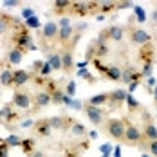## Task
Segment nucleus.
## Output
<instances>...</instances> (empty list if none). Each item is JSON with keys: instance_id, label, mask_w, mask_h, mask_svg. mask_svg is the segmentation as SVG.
Instances as JSON below:
<instances>
[{"instance_id": "37998d69", "label": "nucleus", "mask_w": 157, "mask_h": 157, "mask_svg": "<svg viewBox=\"0 0 157 157\" xmlns=\"http://www.w3.org/2000/svg\"><path fill=\"white\" fill-rule=\"evenodd\" d=\"M33 126H34V121L33 119H25V121L20 123V128H33Z\"/></svg>"}, {"instance_id": "a211bd4d", "label": "nucleus", "mask_w": 157, "mask_h": 157, "mask_svg": "<svg viewBox=\"0 0 157 157\" xmlns=\"http://www.w3.org/2000/svg\"><path fill=\"white\" fill-rule=\"evenodd\" d=\"M69 132H71V136H74V137H83L85 134H87V128H85V125H81V123H78L76 119L71 123V126H69Z\"/></svg>"}, {"instance_id": "09e8293b", "label": "nucleus", "mask_w": 157, "mask_h": 157, "mask_svg": "<svg viewBox=\"0 0 157 157\" xmlns=\"http://www.w3.org/2000/svg\"><path fill=\"white\" fill-rule=\"evenodd\" d=\"M76 65H78V67H79V71H81V69H87V65H89V62H87V60H83V62H78Z\"/></svg>"}, {"instance_id": "dca6fc26", "label": "nucleus", "mask_w": 157, "mask_h": 157, "mask_svg": "<svg viewBox=\"0 0 157 157\" xmlns=\"http://www.w3.org/2000/svg\"><path fill=\"white\" fill-rule=\"evenodd\" d=\"M139 78H141V72H136V69H134V67L125 69V71H123V74H121V81L126 83V85H130L132 81H139Z\"/></svg>"}, {"instance_id": "f704fd0d", "label": "nucleus", "mask_w": 157, "mask_h": 157, "mask_svg": "<svg viewBox=\"0 0 157 157\" xmlns=\"http://www.w3.org/2000/svg\"><path fill=\"white\" fill-rule=\"evenodd\" d=\"M9 146L6 141H0V157H9Z\"/></svg>"}, {"instance_id": "13d9d810", "label": "nucleus", "mask_w": 157, "mask_h": 157, "mask_svg": "<svg viewBox=\"0 0 157 157\" xmlns=\"http://www.w3.org/2000/svg\"><path fill=\"white\" fill-rule=\"evenodd\" d=\"M155 116H157V110H155Z\"/></svg>"}, {"instance_id": "79ce46f5", "label": "nucleus", "mask_w": 157, "mask_h": 157, "mask_svg": "<svg viewBox=\"0 0 157 157\" xmlns=\"http://www.w3.org/2000/svg\"><path fill=\"white\" fill-rule=\"evenodd\" d=\"M134 6H136L134 2H119V4H116L117 9H126V7H134Z\"/></svg>"}, {"instance_id": "72a5a7b5", "label": "nucleus", "mask_w": 157, "mask_h": 157, "mask_svg": "<svg viewBox=\"0 0 157 157\" xmlns=\"http://www.w3.org/2000/svg\"><path fill=\"white\" fill-rule=\"evenodd\" d=\"M78 76H81V78H85L89 83H96V79H94V76L87 71V69H81V71H78Z\"/></svg>"}, {"instance_id": "864d4df0", "label": "nucleus", "mask_w": 157, "mask_h": 157, "mask_svg": "<svg viewBox=\"0 0 157 157\" xmlns=\"http://www.w3.org/2000/svg\"><path fill=\"white\" fill-rule=\"evenodd\" d=\"M96 20H98V22H103V20H105V15H98L96 16Z\"/></svg>"}, {"instance_id": "ddd939ff", "label": "nucleus", "mask_w": 157, "mask_h": 157, "mask_svg": "<svg viewBox=\"0 0 157 157\" xmlns=\"http://www.w3.org/2000/svg\"><path fill=\"white\" fill-rule=\"evenodd\" d=\"M143 132V137L146 141H157V126L152 123V121H144V128L141 130Z\"/></svg>"}, {"instance_id": "ea45409f", "label": "nucleus", "mask_w": 157, "mask_h": 157, "mask_svg": "<svg viewBox=\"0 0 157 157\" xmlns=\"http://www.w3.org/2000/svg\"><path fill=\"white\" fill-rule=\"evenodd\" d=\"M22 16H24V18L27 20V18H31V16H34V11H33L31 7H24V9H22Z\"/></svg>"}, {"instance_id": "20e7f679", "label": "nucleus", "mask_w": 157, "mask_h": 157, "mask_svg": "<svg viewBox=\"0 0 157 157\" xmlns=\"http://www.w3.org/2000/svg\"><path fill=\"white\" fill-rule=\"evenodd\" d=\"M11 103L15 105L18 110H27L31 109V103H33V98L25 90H22V89H16L15 92H13V99H11Z\"/></svg>"}, {"instance_id": "412c9836", "label": "nucleus", "mask_w": 157, "mask_h": 157, "mask_svg": "<svg viewBox=\"0 0 157 157\" xmlns=\"http://www.w3.org/2000/svg\"><path fill=\"white\" fill-rule=\"evenodd\" d=\"M47 63L51 65V69L52 71H62V54H58V52H52V54H49L47 58Z\"/></svg>"}, {"instance_id": "9b49d317", "label": "nucleus", "mask_w": 157, "mask_h": 157, "mask_svg": "<svg viewBox=\"0 0 157 157\" xmlns=\"http://www.w3.org/2000/svg\"><path fill=\"white\" fill-rule=\"evenodd\" d=\"M6 60H7L9 65H20L22 60H24V51L18 47H11L6 54Z\"/></svg>"}, {"instance_id": "a18cd8bd", "label": "nucleus", "mask_w": 157, "mask_h": 157, "mask_svg": "<svg viewBox=\"0 0 157 157\" xmlns=\"http://www.w3.org/2000/svg\"><path fill=\"white\" fill-rule=\"evenodd\" d=\"M137 87H139V81H132V83L128 85V94H132V92H134Z\"/></svg>"}, {"instance_id": "7ed1b4c3", "label": "nucleus", "mask_w": 157, "mask_h": 157, "mask_svg": "<svg viewBox=\"0 0 157 157\" xmlns=\"http://www.w3.org/2000/svg\"><path fill=\"white\" fill-rule=\"evenodd\" d=\"M83 112L87 114V117H89V121L92 123V125H103L105 123V110L101 109V107H94V105H89V103H85V109Z\"/></svg>"}, {"instance_id": "7c9ffc66", "label": "nucleus", "mask_w": 157, "mask_h": 157, "mask_svg": "<svg viewBox=\"0 0 157 157\" xmlns=\"http://www.w3.org/2000/svg\"><path fill=\"white\" fill-rule=\"evenodd\" d=\"M99 152H101V157H110V154L114 152V146L110 143H105V144L99 146Z\"/></svg>"}, {"instance_id": "5fc2aeb1", "label": "nucleus", "mask_w": 157, "mask_h": 157, "mask_svg": "<svg viewBox=\"0 0 157 157\" xmlns=\"http://www.w3.org/2000/svg\"><path fill=\"white\" fill-rule=\"evenodd\" d=\"M152 20H155L157 22V9H154V13H152Z\"/></svg>"}, {"instance_id": "4d7b16f0", "label": "nucleus", "mask_w": 157, "mask_h": 157, "mask_svg": "<svg viewBox=\"0 0 157 157\" xmlns=\"http://www.w3.org/2000/svg\"><path fill=\"white\" fill-rule=\"evenodd\" d=\"M141 157H152V155H148V154H141Z\"/></svg>"}, {"instance_id": "b1692460", "label": "nucleus", "mask_w": 157, "mask_h": 157, "mask_svg": "<svg viewBox=\"0 0 157 157\" xmlns=\"http://www.w3.org/2000/svg\"><path fill=\"white\" fill-rule=\"evenodd\" d=\"M11 29H13V22H11V18H7V16H0V36H2V34H7Z\"/></svg>"}, {"instance_id": "a19ab883", "label": "nucleus", "mask_w": 157, "mask_h": 157, "mask_svg": "<svg viewBox=\"0 0 157 157\" xmlns=\"http://www.w3.org/2000/svg\"><path fill=\"white\" fill-rule=\"evenodd\" d=\"M44 63H45V62H42V60H36V62H33V69H34V71L40 74V72H42V67H44Z\"/></svg>"}, {"instance_id": "393cba45", "label": "nucleus", "mask_w": 157, "mask_h": 157, "mask_svg": "<svg viewBox=\"0 0 157 157\" xmlns=\"http://www.w3.org/2000/svg\"><path fill=\"white\" fill-rule=\"evenodd\" d=\"M52 6H54V11L62 13V11H65V9H69V11H71L72 2H69V0H56V2H52Z\"/></svg>"}, {"instance_id": "5701e85b", "label": "nucleus", "mask_w": 157, "mask_h": 157, "mask_svg": "<svg viewBox=\"0 0 157 157\" xmlns=\"http://www.w3.org/2000/svg\"><path fill=\"white\" fill-rule=\"evenodd\" d=\"M0 85L2 87H13V71L11 69H4L0 72Z\"/></svg>"}, {"instance_id": "423d86ee", "label": "nucleus", "mask_w": 157, "mask_h": 157, "mask_svg": "<svg viewBox=\"0 0 157 157\" xmlns=\"http://www.w3.org/2000/svg\"><path fill=\"white\" fill-rule=\"evenodd\" d=\"M33 134H34L36 137H42V139H47V137H51L52 128H51V125H49V119H38V121H34Z\"/></svg>"}, {"instance_id": "4be33fe9", "label": "nucleus", "mask_w": 157, "mask_h": 157, "mask_svg": "<svg viewBox=\"0 0 157 157\" xmlns=\"http://www.w3.org/2000/svg\"><path fill=\"white\" fill-rule=\"evenodd\" d=\"M87 103H89V105H94V107H103V105L109 103V94H107V92H103V94H96V96H92Z\"/></svg>"}, {"instance_id": "6ab92c4d", "label": "nucleus", "mask_w": 157, "mask_h": 157, "mask_svg": "<svg viewBox=\"0 0 157 157\" xmlns=\"http://www.w3.org/2000/svg\"><path fill=\"white\" fill-rule=\"evenodd\" d=\"M71 11L76 13V15H79V16H85L90 11V4H85V2H72Z\"/></svg>"}, {"instance_id": "e433bc0d", "label": "nucleus", "mask_w": 157, "mask_h": 157, "mask_svg": "<svg viewBox=\"0 0 157 157\" xmlns=\"http://www.w3.org/2000/svg\"><path fill=\"white\" fill-rule=\"evenodd\" d=\"M72 24H71V18L69 16H63V18H60V22H58V27L62 29V27H71Z\"/></svg>"}, {"instance_id": "2eb2a0df", "label": "nucleus", "mask_w": 157, "mask_h": 157, "mask_svg": "<svg viewBox=\"0 0 157 157\" xmlns=\"http://www.w3.org/2000/svg\"><path fill=\"white\" fill-rule=\"evenodd\" d=\"M107 38L109 40H114V42H121L123 40V36H125V29L121 27V25H112L107 29Z\"/></svg>"}, {"instance_id": "603ef678", "label": "nucleus", "mask_w": 157, "mask_h": 157, "mask_svg": "<svg viewBox=\"0 0 157 157\" xmlns=\"http://www.w3.org/2000/svg\"><path fill=\"white\" fill-rule=\"evenodd\" d=\"M87 27H89L87 24H79V25H78V31H83V29H87Z\"/></svg>"}, {"instance_id": "6e6552de", "label": "nucleus", "mask_w": 157, "mask_h": 157, "mask_svg": "<svg viewBox=\"0 0 157 157\" xmlns=\"http://www.w3.org/2000/svg\"><path fill=\"white\" fill-rule=\"evenodd\" d=\"M126 96H128V92H125L123 89H117V90H112V92H109V105L110 109H119V105L121 103H125Z\"/></svg>"}, {"instance_id": "4468645a", "label": "nucleus", "mask_w": 157, "mask_h": 157, "mask_svg": "<svg viewBox=\"0 0 157 157\" xmlns=\"http://www.w3.org/2000/svg\"><path fill=\"white\" fill-rule=\"evenodd\" d=\"M62 71L65 74H71V71L74 69V58H72V52L67 49V51H63L62 52Z\"/></svg>"}, {"instance_id": "a878e982", "label": "nucleus", "mask_w": 157, "mask_h": 157, "mask_svg": "<svg viewBox=\"0 0 157 157\" xmlns=\"http://www.w3.org/2000/svg\"><path fill=\"white\" fill-rule=\"evenodd\" d=\"M110 52L109 45H107V42H98V49H96V58L98 60H101L103 56H107Z\"/></svg>"}, {"instance_id": "f3484780", "label": "nucleus", "mask_w": 157, "mask_h": 157, "mask_svg": "<svg viewBox=\"0 0 157 157\" xmlns=\"http://www.w3.org/2000/svg\"><path fill=\"white\" fill-rule=\"evenodd\" d=\"M13 119H18V114H16L11 105H4L0 109V121L6 123V121H13Z\"/></svg>"}, {"instance_id": "58836bf2", "label": "nucleus", "mask_w": 157, "mask_h": 157, "mask_svg": "<svg viewBox=\"0 0 157 157\" xmlns=\"http://www.w3.org/2000/svg\"><path fill=\"white\" fill-rule=\"evenodd\" d=\"M51 71H52V69H51V65L45 62V63H44V67H42V72H40V74H42L44 78H47L49 74H51Z\"/></svg>"}, {"instance_id": "8fccbe9b", "label": "nucleus", "mask_w": 157, "mask_h": 157, "mask_svg": "<svg viewBox=\"0 0 157 157\" xmlns=\"http://www.w3.org/2000/svg\"><path fill=\"white\" fill-rule=\"evenodd\" d=\"M114 157H121V148H119V146L114 148Z\"/></svg>"}, {"instance_id": "6e6d98bb", "label": "nucleus", "mask_w": 157, "mask_h": 157, "mask_svg": "<svg viewBox=\"0 0 157 157\" xmlns=\"http://www.w3.org/2000/svg\"><path fill=\"white\" fill-rule=\"evenodd\" d=\"M154 99H155V103H157V85L154 87Z\"/></svg>"}, {"instance_id": "39448f33", "label": "nucleus", "mask_w": 157, "mask_h": 157, "mask_svg": "<svg viewBox=\"0 0 157 157\" xmlns=\"http://www.w3.org/2000/svg\"><path fill=\"white\" fill-rule=\"evenodd\" d=\"M58 33H60V27L56 22H45L44 27H42V40L44 42H52V40H58Z\"/></svg>"}, {"instance_id": "0eeeda50", "label": "nucleus", "mask_w": 157, "mask_h": 157, "mask_svg": "<svg viewBox=\"0 0 157 157\" xmlns=\"http://www.w3.org/2000/svg\"><path fill=\"white\" fill-rule=\"evenodd\" d=\"M150 34L144 31L143 27H134V29H130V42L132 44H136V45H146V44H150Z\"/></svg>"}, {"instance_id": "3c124183", "label": "nucleus", "mask_w": 157, "mask_h": 157, "mask_svg": "<svg viewBox=\"0 0 157 157\" xmlns=\"http://www.w3.org/2000/svg\"><path fill=\"white\" fill-rule=\"evenodd\" d=\"M89 137H90V139H98V132H96V130L89 132Z\"/></svg>"}, {"instance_id": "49530a36", "label": "nucleus", "mask_w": 157, "mask_h": 157, "mask_svg": "<svg viewBox=\"0 0 157 157\" xmlns=\"http://www.w3.org/2000/svg\"><path fill=\"white\" fill-rule=\"evenodd\" d=\"M71 107H72L74 110H81V107H83V103H81V101H76V99H72Z\"/></svg>"}, {"instance_id": "aec40b11", "label": "nucleus", "mask_w": 157, "mask_h": 157, "mask_svg": "<svg viewBox=\"0 0 157 157\" xmlns=\"http://www.w3.org/2000/svg\"><path fill=\"white\" fill-rule=\"evenodd\" d=\"M121 74H123V71L117 67V65H110L107 67V72H105V76L112 81H121Z\"/></svg>"}, {"instance_id": "c756f323", "label": "nucleus", "mask_w": 157, "mask_h": 157, "mask_svg": "<svg viewBox=\"0 0 157 157\" xmlns=\"http://www.w3.org/2000/svg\"><path fill=\"white\" fill-rule=\"evenodd\" d=\"M22 148H24V154L25 155H31L34 152V141L33 139H24L22 141Z\"/></svg>"}, {"instance_id": "f8f14e48", "label": "nucleus", "mask_w": 157, "mask_h": 157, "mask_svg": "<svg viewBox=\"0 0 157 157\" xmlns=\"http://www.w3.org/2000/svg\"><path fill=\"white\" fill-rule=\"evenodd\" d=\"M72 38H76V33H74V27L71 25V27H62L60 33H58V42L62 44V45H69L71 44V40Z\"/></svg>"}, {"instance_id": "1a4fd4ad", "label": "nucleus", "mask_w": 157, "mask_h": 157, "mask_svg": "<svg viewBox=\"0 0 157 157\" xmlns=\"http://www.w3.org/2000/svg\"><path fill=\"white\" fill-rule=\"evenodd\" d=\"M33 103H34V107H49L51 103H52V96H51V92H47V90H40V92H36V94L33 96Z\"/></svg>"}, {"instance_id": "473e14b6", "label": "nucleus", "mask_w": 157, "mask_h": 157, "mask_svg": "<svg viewBox=\"0 0 157 157\" xmlns=\"http://www.w3.org/2000/svg\"><path fill=\"white\" fill-rule=\"evenodd\" d=\"M63 92L69 96V98H74V96H76V81H69Z\"/></svg>"}, {"instance_id": "c03bdc74", "label": "nucleus", "mask_w": 157, "mask_h": 157, "mask_svg": "<svg viewBox=\"0 0 157 157\" xmlns=\"http://www.w3.org/2000/svg\"><path fill=\"white\" fill-rule=\"evenodd\" d=\"M116 4L114 2H101V11H109V9H112Z\"/></svg>"}, {"instance_id": "2f4dec72", "label": "nucleus", "mask_w": 157, "mask_h": 157, "mask_svg": "<svg viewBox=\"0 0 157 157\" xmlns=\"http://www.w3.org/2000/svg\"><path fill=\"white\" fill-rule=\"evenodd\" d=\"M134 13L137 16V22H139V24H144V22H146V13H144V9H141L139 6H134Z\"/></svg>"}, {"instance_id": "bb28decb", "label": "nucleus", "mask_w": 157, "mask_h": 157, "mask_svg": "<svg viewBox=\"0 0 157 157\" xmlns=\"http://www.w3.org/2000/svg\"><path fill=\"white\" fill-rule=\"evenodd\" d=\"M4 141L7 143V146L11 148V146H22V141H24V139H22L20 136H16V134H11V136H7Z\"/></svg>"}, {"instance_id": "de8ad7c7", "label": "nucleus", "mask_w": 157, "mask_h": 157, "mask_svg": "<svg viewBox=\"0 0 157 157\" xmlns=\"http://www.w3.org/2000/svg\"><path fill=\"white\" fill-rule=\"evenodd\" d=\"M29 157H45V155H44V152H42V150H34Z\"/></svg>"}, {"instance_id": "9d476101", "label": "nucleus", "mask_w": 157, "mask_h": 157, "mask_svg": "<svg viewBox=\"0 0 157 157\" xmlns=\"http://www.w3.org/2000/svg\"><path fill=\"white\" fill-rule=\"evenodd\" d=\"M29 79H31V74H29L27 71H24V69H16V71H13V87L20 89V87H24Z\"/></svg>"}, {"instance_id": "cd10ccee", "label": "nucleus", "mask_w": 157, "mask_h": 157, "mask_svg": "<svg viewBox=\"0 0 157 157\" xmlns=\"http://www.w3.org/2000/svg\"><path fill=\"white\" fill-rule=\"evenodd\" d=\"M24 25H25L27 29H29V27H31V29H38V27L42 25V22H40L38 16L34 15V16H31V18H27V20H24Z\"/></svg>"}, {"instance_id": "c9c22d12", "label": "nucleus", "mask_w": 157, "mask_h": 157, "mask_svg": "<svg viewBox=\"0 0 157 157\" xmlns=\"http://www.w3.org/2000/svg\"><path fill=\"white\" fill-rule=\"evenodd\" d=\"M148 152L150 155L157 157V141H148Z\"/></svg>"}, {"instance_id": "c85d7f7f", "label": "nucleus", "mask_w": 157, "mask_h": 157, "mask_svg": "<svg viewBox=\"0 0 157 157\" xmlns=\"http://www.w3.org/2000/svg\"><path fill=\"white\" fill-rule=\"evenodd\" d=\"M125 103L128 105V109L132 110V112H136V110H139V107H141V103H139V101H137V99H136V98H134L132 94H128V96H126Z\"/></svg>"}, {"instance_id": "4c0bfd02", "label": "nucleus", "mask_w": 157, "mask_h": 157, "mask_svg": "<svg viewBox=\"0 0 157 157\" xmlns=\"http://www.w3.org/2000/svg\"><path fill=\"white\" fill-rule=\"evenodd\" d=\"M2 6H4V7H7V9H11V7H16V6H20V0H6Z\"/></svg>"}, {"instance_id": "f257e3e1", "label": "nucleus", "mask_w": 157, "mask_h": 157, "mask_svg": "<svg viewBox=\"0 0 157 157\" xmlns=\"http://www.w3.org/2000/svg\"><path fill=\"white\" fill-rule=\"evenodd\" d=\"M123 121H125V141L128 144H134V146L143 144L144 143V137H143L141 130L134 125L130 119H123Z\"/></svg>"}, {"instance_id": "f03ea898", "label": "nucleus", "mask_w": 157, "mask_h": 157, "mask_svg": "<svg viewBox=\"0 0 157 157\" xmlns=\"http://www.w3.org/2000/svg\"><path fill=\"white\" fill-rule=\"evenodd\" d=\"M105 130L116 141H125V121L123 119H109V121H105Z\"/></svg>"}]
</instances>
